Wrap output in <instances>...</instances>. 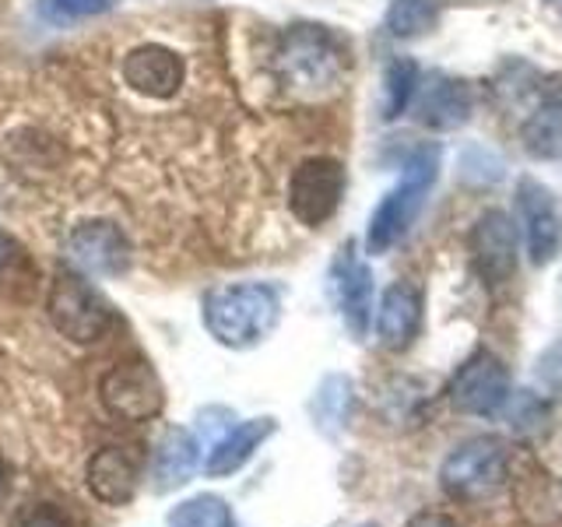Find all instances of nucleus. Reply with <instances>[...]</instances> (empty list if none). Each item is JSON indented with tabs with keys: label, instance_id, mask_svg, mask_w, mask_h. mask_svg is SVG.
<instances>
[{
	"label": "nucleus",
	"instance_id": "nucleus-1",
	"mask_svg": "<svg viewBox=\"0 0 562 527\" xmlns=\"http://www.w3.org/2000/svg\"><path fill=\"white\" fill-rule=\"evenodd\" d=\"M281 299L271 285H225L204 299V324L225 348H254L274 330Z\"/></svg>",
	"mask_w": 562,
	"mask_h": 527
},
{
	"label": "nucleus",
	"instance_id": "nucleus-2",
	"mask_svg": "<svg viewBox=\"0 0 562 527\" xmlns=\"http://www.w3.org/2000/svg\"><path fill=\"white\" fill-rule=\"evenodd\" d=\"M436 172H439L436 148H422L408 158V166L401 172V183L386 193L380 208L373 211V218H369V233H366L369 254H386L404 239L422 204H426V193L436 183Z\"/></svg>",
	"mask_w": 562,
	"mask_h": 527
},
{
	"label": "nucleus",
	"instance_id": "nucleus-3",
	"mask_svg": "<svg viewBox=\"0 0 562 527\" xmlns=\"http://www.w3.org/2000/svg\"><path fill=\"white\" fill-rule=\"evenodd\" d=\"M506 479V444L496 436H474L461 447L450 450V457L439 468V485L447 496L479 503L492 496Z\"/></svg>",
	"mask_w": 562,
	"mask_h": 527
},
{
	"label": "nucleus",
	"instance_id": "nucleus-4",
	"mask_svg": "<svg viewBox=\"0 0 562 527\" xmlns=\"http://www.w3.org/2000/svg\"><path fill=\"white\" fill-rule=\"evenodd\" d=\"M99 401H102V408L120 422H148L155 415H162L166 391L151 362L127 359V362H116L110 373L99 380Z\"/></svg>",
	"mask_w": 562,
	"mask_h": 527
},
{
	"label": "nucleus",
	"instance_id": "nucleus-5",
	"mask_svg": "<svg viewBox=\"0 0 562 527\" xmlns=\"http://www.w3.org/2000/svg\"><path fill=\"white\" fill-rule=\"evenodd\" d=\"M281 75L295 88H330L345 70V53L316 25H295L278 53Z\"/></svg>",
	"mask_w": 562,
	"mask_h": 527
},
{
	"label": "nucleus",
	"instance_id": "nucleus-6",
	"mask_svg": "<svg viewBox=\"0 0 562 527\" xmlns=\"http://www.w3.org/2000/svg\"><path fill=\"white\" fill-rule=\"evenodd\" d=\"M46 310H49L53 327H57L64 338L78 341V345L99 341L105 334V327L113 324L110 303H105L95 289H88L85 281L75 278V274H60L57 281H53Z\"/></svg>",
	"mask_w": 562,
	"mask_h": 527
},
{
	"label": "nucleus",
	"instance_id": "nucleus-7",
	"mask_svg": "<svg viewBox=\"0 0 562 527\" xmlns=\"http://www.w3.org/2000/svg\"><path fill=\"white\" fill-rule=\"evenodd\" d=\"M450 408L461 415L492 418L509 404V369L492 351H474V356L457 369L447 386Z\"/></svg>",
	"mask_w": 562,
	"mask_h": 527
},
{
	"label": "nucleus",
	"instance_id": "nucleus-8",
	"mask_svg": "<svg viewBox=\"0 0 562 527\" xmlns=\"http://www.w3.org/2000/svg\"><path fill=\"white\" fill-rule=\"evenodd\" d=\"M468 250H471V268L485 285H503V281H509L520 260V233L514 218L499 208H488L485 215L471 225Z\"/></svg>",
	"mask_w": 562,
	"mask_h": 527
},
{
	"label": "nucleus",
	"instance_id": "nucleus-9",
	"mask_svg": "<svg viewBox=\"0 0 562 527\" xmlns=\"http://www.w3.org/2000/svg\"><path fill=\"white\" fill-rule=\"evenodd\" d=\"M341 193H345L341 162H334V158H327V155H316V158H306V162L292 172L289 208L299 222L316 228L338 211Z\"/></svg>",
	"mask_w": 562,
	"mask_h": 527
},
{
	"label": "nucleus",
	"instance_id": "nucleus-10",
	"mask_svg": "<svg viewBox=\"0 0 562 527\" xmlns=\"http://www.w3.org/2000/svg\"><path fill=\"white\" fill-rule=\"evenodd\" d=\"M517 211L524 225L527 260H531L535 268H544L549 260H555L562 246V208L555 201V193L527 176V180L517 183Z\"/></svg>",
	"mask_w": 562,
	"mask_h": 527
},
{
	"label": "nucleus",
	"instance_id": "nucleus-11",
	"mask_svg": "<svg viewBox=\"0 0 562 527\" xmlns=\"http://www.w3.org/2000/svg\"><path fill=\"white\" fill-rule=\"evenodd\" d=\"M85 482L105 506H127L140 489V461L127 447H102L88 461Z\"/></svg>",
	"mask_w": 562,
	"mask_h": 527
},
{
	"label": "nucleus",
	"instance_id": "nucleus-12",
	"mask_svg": "<svg viewBox=\"0 0 562 527\" xmlns=\"http://www.w3.org/2000/svg\"><path fill=\"white\" fill-rule=\"evenodd\" d=\"M418 324H422V292L415 285H408V281H394L376 306L380 345L391 351H404L415 341Z\"/></svg>",
	"mask_w": 562,
	"mask_h": 527
},
{
	"label": "nucleus",
	"instance_id": "nucleus-13",
	"mask_svg": "<svg viewBox=\"0 0 562 527\" xmlns=\"http://www.w3.org/2000/svg\"><path fill=\"white\" fill-rule=\"evenodd\" d=\"M278 422L274 418H246L239 426L228 429L215 447L207 450V461H204V474L207 479H228L236 474L243 464H250V457L268 444L274 436Z\"/></svg>",
	"mask_w": 562,
	"mask_h": 527
},
{
	"label": "nucleus",
	"instance_id": "nucleus-14",
	"mask_svg": "<svg viewBox=\"0 0 562 527\" xmlns=\"http://www.w3.org/2000/svg\"><path fill=\"white\" fill-rule=\"evenodd\" d=\"M201 464V447L193 433L187 429H169L151 453V489L155 492H172L183 489L193 471Z\"/></svg>",
	"mask_w": 562,
	"mask_h": 527
},
{
	"label": "nucleus",
	"instance_id": "nucleus-15",
	"mask_svg": "<svg viewBox=\"0 0 562 527\" xmlns=\"http://www.w3.org/2000/svg\"><path fill=\"white\" fill-rule=\"evenodd\" d=\"M67 257L75 260L81 271L113 274L127 264V246H123L116 228H110L105 222H95V225H81L70 233Z\"/></svg>",
	"mask_w": 562,
	"mask_h": 527
},
{
	"label": "nucleus",
	"instance_id": "nucleus-16",
	"mask_svg": "<svg viewBox=\"0 0 562 527\" xmlns=\"http://www.w3.org/2000/svg\"><path fill=\"white\" fill-rule=\"evenodd\" d=\"M123 75H127V85H134L137 92L145 96H172L183 81V60L176 57L166 46H140L134 49L127 64H123Z\"/></svg>",
	"mask_w": 562,
	"mask_h": 527
},
{
	"label": "nucleus",
	"instance_id": "nucleus-17",
	"mask_svg": "<svg viewBox=\"0 0 562 527\" xmlns=\"http://www.w3.org/2000/svg\"><path fill=\"white\" fill-rule=\"evenodd\" d=\"M471 116V88L457 78H439L418 102V123L429 131H457Z\"/></svg>",
	"mask_w": 562,
	"mask_h": 527
},
{
	"label": "nucleus",
	"instance_id": "nucleus-18",
	"mask_svg": "<svg viewBox=\"0 0 562 527\" xmlns=\"http://www.w3.org/2000/svg\"><path fill=\"white\" fill-rule=\"evenodd\" d=\"M334 285H338V303L351 334L362 338L369 327V306H373V274L359 257H341L338 271H334Z\"/></svg>",
	"mask_w": 562,
	"mask_h": 527
},
{
	"label": "nucleus",
	"instance_id": "nucleus-19",
	"mask_svg": "<svg viewBox=\"0 0 562 527\" xmlns=\"http://www.w3.org/2000/svg\"><path fill=\"white\" fill-rule=\"evenodd\" d=\"M524 148L535 158H562V102H544L524 120Z\"/></svg>",
	"mask_w": 562,
	"mask_h": 527
},
{
	"label": "nucleus",
	"instance_id": "nucleus-20",
	"mask_svg": "<svg viewBox=\"0 0 562 527\" xmlns=\"http://www.w3.org/2000/svg\"><path fill=\"white\" fill-rule=\"evenodd\" d=\"M166 524L169 527H236V517L222 496H215V492H201V496L176 503L166 514Z\"/></svg>",
	"mask_w": 562,
	"mask_h": 527
},
{
	"label": "nucleus",
	"instance_id": "nucleus-21",
	"mask_svg": "<svg viewBox=\"0 0 562 527\" xmlns=\"http://www.w3.org/2000/svg\"><path fill=\"white\" fill-rule=\"evenodd\" d=\"M439 22V0H394L386 11V29L397 40H418L429 35Z\"/></svg>",
	"mask_w": 562,
	"mask_h": 527
},
{
	"label": "nucleus",
	"instance_id": "nucleus-22",
	"mask_svg": "<svg viewBox=\"0 0 562 527\" xmlns=\"http://www.w3.org/2000/svg\"><path fill=\"white\" fill-rule=\"evenodd\" d=\"M351 408V383L345 377H327L313 397V418L324 433H341Z\"/></svg>",
	"mask_w": 562,
	"mask_h": 527
},
{
	"label": "nucleus",
	"instance_id": "nucleus-23",
	"mask_svg": "<svg viewBox=\"0 0 562 527\" xmlns=\"http://www.w3.org/2000/svg\"><path fill=\"white\" fill-rule=\"evenodd\" d=\"M415 88H418V64L408 60V57L394 60L391 70H386V113L383 116L394 120V116H401L404 110H408Z\"/></svg>",
	"mask_w": 562,
	"mask_h": 527
},
{
	"label": "nucleus",
	"instance_id": "nucleus-24",
	"mask_svg": "<svg viewBox=\"0 0 562 527\" xmlns=\"http://www.w3.org/2000/svg\"><path fill=\"white\" fill-rule=\"evenodd\" d=\"M8 527H75V520L53 503H25L11 514Z\"/></svg>",
	"mask_w": 562,
	"mask_h": 527
},
{
	"label": "nucleus",
	"instance_id": "nucleus-25",
	"mask_svg": "<svg viewBox=\"0 0 562 527\" xmlns=\"http://www.w3.org/2000/svg\"><path fill=\"white\" fill-rule=\"evenodd\" d=\"M544 415H549V404L535 394H524V397H517L514 412H509V422H514V429H520V433H535L544 422Z\"/></svg>",
	"mask_w": 562,
	"mask_h": 527
},
{
	"label": "nucleus",
	"instance_id": "nucleus-26",
	"mask_svg": "<svg viewBox=\"0 0 562 527\" xmlns=\"http://www.w3.org/2000/svg\"><path fill=\"white\" fill-rule=\"evenodd\" d=\"M408 527H457V524L443 514H418Z\"/></svg>",
	"mask_w": 562,
	"mask_h": 527
},
{
	"label": "nucleus",
	"instance_id": "nucleus-27",
	"mask_svg": "<svg viewBox=\"0 0 562 527\" xmlns=\"http://www.w3.org/2000/svg\"><path fill=\"white\" fill-rule=\"evenodd\" d=\"M0 260H4V239H0Z\"/></svg>",
	"mask_w": 562,
	"mask_h": 527
},
{
	"label": "nucleus",
	"instance_id": "nucleus-28",
	"mask_svg": "<svg viewBox=\"0 0 562 527\" xmlns=\"http://www.w3.org/2000/svg\"><path fill=\"white\" fill-rule=\"evenodd\" d=\"M0 485H4V468H0Z\"/></svg>",
	"mask_w": 562,
	"mask_h": 527
},
{
	"label": "nucleus",
	"instance_id": "nucleus-29",
	"mask_svg": "<svg viewBox=\"0 0 562 527\" xmlns=\"http://www.w3.org/2000/svg\"><path fill=\"white\" fill-rule=\"evenodd\" d=\"M362 527H376V524H362Z\"/></svg>",
	"mask_w": 562,
	"mask_h": 527
}]
</instances>
